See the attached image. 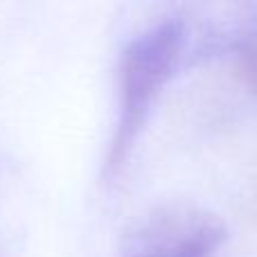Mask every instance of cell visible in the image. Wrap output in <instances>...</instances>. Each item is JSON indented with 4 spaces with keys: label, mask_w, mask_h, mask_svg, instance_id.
I'll return each instance as SVG.
<instances>
[{
    "label": "cell",
    "mask_w": 257,
    "mask_h": 257,
    "mask_svg": "<svg viewBox=\"0 0 257 257\" xmlns=\"http://www.w3.org/2000/svg\"><path fill=\"white\" fill-rule=\"evenodd\" d=\"M190 63L185 14H167L124 45L117 70V117L104 163L108 178L126 165L156 102L181 66Z\"/></svg>",
    "instance_id": "obj_1"
},
{
    "label": "cell",
    "mask_w": 257,
    "mask_h": 257,
    "mask_svg": "<svg viewBox=\"0 0 257 257\" xmlns=\"http://www.w3.org/2000/svg\"><path fill=\"white\" fill-rule=\"evenodd\" d=\"M226 223L192 203H163L140 214L122 237L120 257H219Z\"/></svg>",
    "instance_id": "obj_2"
},
{
    "label": "cell",
    "mask_w": 257,
    "mask_h": 257,
    "mask_svg": "<svg viewBox=\"0 0 257 257\" xmlns=\"http://www.w3.org/2000/svg\"><path fill=\"white\" fill-rule=\"evenodd\" d=\"M230 59H235L239 72L244 75L246 84L257 93V34L253 39H248Z\"/></svg>",
    "instance_id": "obj_3"
}]
</instances>
